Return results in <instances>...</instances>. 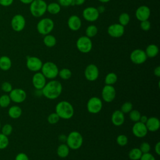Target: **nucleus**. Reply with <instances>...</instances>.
Listing matches in <instances>:
<instances>
[{
    "label": "nucleus",
    "mask_w": 160,
    "mask_h": 160,
    "mask_svg": "<svg viewBox=\"0 0 160 160\" xmlns=\"http://www.w3.org/2000/svg\"><path fill=\"white\" fill-rule=\"evenodd\" d=\"M12 66V61L10 58L7 56L0 57V69L2 71H8Z\"/></svg>",
    "instance_id": "5701e85b"
},
{
    "label": "nucleus",
    "mask_w": 160,
    "mask_h": 160,
    "mask_svg": "<svg viewBox=\"0 0 160 160\" xmlns=\"http://www.w3.org/2000/svg\"><path fill=\"white\" fill-rule=\"evenodd\" d=\"M76 48L82 53H88L92 49V42L89 38L86 36H82L78 39Z\"/></svg>",
    "instance_id": "0eeeda50"
},
{
    "label": "nucleus",
    "mask_w": 160,
    "mask_h": 160,
    "mask_svg": "<svg viewBox=\"0 0 160 160\" xmlns=\"http://www.w3.org/2000/svg\"><path fill=\"white\" fill-rule=\"evenodd\" d=\"M42 61L36 56H28L26 59V67L29 70L33 72H38L42 66Z\"/></svg>",
    "instance_id": "9b49d317"
},
{
    "label": "nucleus",
    "mask_w": 160,
    "mask_h": 160,
    "mask_svg": "<svg viewBox=\"0 0 160 160\" xmlns=\"http://www.w3.org/2000/svg\"><path fill=\"white\" fill-rule=\"evenodd\" d=\"M22 3L25 4H30L34 0H19Z\"/></svg>",
    "instance_id": "864d4df0"
},
{
    "label": "nucleus",
    "mask_w": 160,
    "mask_h": 160,
    "mask_svg": "<svg viewBox=\"0 0 160 160\" xmlns=\"http://www.w3.org/2000/svg\"><path fill=\"white\" fill-rule=\"evenodd\" d=\"M81 20L77 15L71 16L68 20V28L73 31L79 30L81 27Z\"/></svg>",
    "instance_id": "aec40b11"
},
{
    "label": "nucleus",
    "mask_w": 160,
    "mask_h": 160,
    "mask_svg": "<svg viewBox=\"0 0 160 160\" xmlns=\"http://www.w3.org/2000/svg\"><path fill=\"white\" fill-rule=\"evenodd\" d=\"M54 21L49 18L41 19L37 24L36 28L38 32L42 35H46L49 34L54 29Z\"/></svg>",
    "instance_id": "423d86ee"
},
{
    "label": "nucleus",
    "mask_w": 160,
    "mask_h": 160,
    "mask_svg": "<svg viewBox=\"0 0 160 160\" xmlns=\"http://www.w3.org/2000/svg\"><path fill=\"white\" fill-rule=\"evenodd\" d=\"M154 151L158 155H160V142L158 141L154 146Z\"/></svg>",
    "instance_id": "8fccbe9b"
},
{
    "label": "nucleus",
    "mask_w": 160,
    "mask_h": 160,
    "mask_svg": "<svg viewBox=\"0 0 160 160\" xmlns=\"http://www.w3.org/2000/svg\"><path fill=\"white\" fill-rule=\"evenodd\" d=\"M47 5L44 0H34L30 4V12L34 17H41L47 11Z\"/></svg>",
    "instance_id": "20e7f679"
},
{
    "label": "nucleus",
    "mask_w": 160,
    "mask_h": 160,
    "mask_svg": "<svg viewBox=\"0 0 160 160\" xmlns=\"http://www.w3.org/2000/svg\"><path fill=\"white\" fill-rule=\"evenodd\" d=\"M142 153L138 148H134L131 149L129 153L128 156L131 160H139Z\"/></svg>",
    "instance_id": "cd10ccee"
},
{
    "label": "nucleus",
    "mask_w": 160,
    "mask_h": 160,
    "mask_svg": "<svg viewBox=\"0 0 160 160\" xmlns=\"http://www.w3.org/2000/svg\"><path fill=\"white\" fill-rule=\"evenodd\" d=\"M124 114L121 110L114 111L111 116V122L116 126H120L124 122Z\"/></svg>",
    "instance_id": "412c9836"
},
{
    "label": "nucleus",
    "mask_w": 160,
    "mask_h": 160,
    "mask_svg": "<svg viewBox=\"0 0 160 160\" xmlns=\"http://www.w3.org/2000/svg\"><path fill=\"white\" fill-rule=\"evenodd\" d=\"M97 9H98V10L99 14H100L101 12H102L104 11V8L103 6H100L99 8H97Z\"/></svg>",
    "instance_id": "6e6d98bb"
},
{
    "label": "nucleus",
    "mask_w": 160,
    "mask_h": 160,
    "mask_svg": "<svg viewBox=\"0 0 160 160\" xmlns=\"http://www.w3.org/2000/svg\"><path fill=\"white\" fill-rule=\"evenodd\" d=\"M102 108V102L101 99L98 97L91 98L87 102L88 111L91 114L99 113Z\"/></svg>",
    "instance_id": "6e6552de"
},
{
    "label": "nucleus",
    "mask_w": 160,
    "mask_h": 160,
    "mask_svg": "<svg viewBox=\"0 0 160 160\" xmlns=\"http://www.w3.org/2000/svg\"><path fill=\"white\" fill-rule=\"evenodd\" d=\"M139 160H156L154 156L150 152L143 153Z\"/></svg>",
    "instance_id": "c03bdc74"
},
{
    "label": "nucleus",
    "mask_w": 160,
    "mask_h": 160,
    "mask_svg": "<svg viewBox=\"0 0 160 160\" xmlns=\"http://www.w3.org/2000/svg\"><path fill=\"white\" fill-rule=\"evenodd\" d=\"M148 57L145 51L141 49L133 50L130 54L131 61L135 64H141L145 62Z\"/></svg>",
    "instance_id": "9d476101"
},
{
    "label": "nucleus",
    "mask_w": 160,
    "mask_h": 160,
    "mask_svg": "<svg viewBox=\"0 0 160 160\" xmlns=\"http://www.w3.org/2000/svg\"><path fill=\"white\" fill-rule=\"evenodd\" d=\"M9 145V139L8 136L0 133V149H6Z\"/></svg>",
    "instance_id": "e433bc0d"
},
{
    "label": "nucleus",
    "mask_w": 160,
    "mask_h": 160,
    "mask_svg": "<svg viewBox=\"0 0 160 160\" xmlns=\"http://www.w3.org/2000/svg\"><path fill=\"white\" fill-rule=\"evenodd\" d=\"M15 160H29L28 155L24 152H19L15 158Z\"/></svg>",
    "instance_id": "49530a36"
},
{
    "label": "nucleus",
    "mask_w": 160,
    "mask_h": 160,
    "mask_svg": "<svg viewBox=\"0 0 160 160\" xmlns=\"http://www.w3.org/2000/svg\"><path fill=\"white\" fill-rule=\"evenodd\" d=\"M148 119V118L146 116H145V115H141V118H140V119H139V121L141 122H142V123H144V124H146V122Z\"/></svg>",
    "instance_id": "603ef678"
},
{
    "label": "nucleus",
    "mask_w": 160,
    "mask_h": 160,
    "mask_svg": "<svg viewBox=\"0 0 160 160\" xmlns=\"http://www.w3.org/2000/svg\"><path fill=\"white\" fill-rule=\"evenodd\" d=\"M66 138H67V136H66L65 135H60L59 136V139L60 141H66Z\"/></svg>",
    "instance_id": "5fc2aeb1"
},
{
    "label": "nucleus",
    "mask_w": 160,
    "mask_h": 160,
    "mask_svg": "<svg viewBox=\"0 0 160 160\" xmlns=\"http://www.w3.org/2000/svg\"><path fill=\"white\" fill-rule=\"evenodd\" d=\"M144 51L148 58H152L158 55L159 52V48L156 44H151L146 47Z\"/></svg>",
    "instance_id": "b1692460"
},
{
    "label": "nucleus",
    "mask_w": 160,
    "mask_h": 160,
    "mask_svg": "<svg viewBox=\"0 0 160 160\" xmlns=\"http://www.w3.org/2000/svg\"><path fill=\"white\" fill-rule=\"evenodd\" d=\"M1 122H0V130H1Z\"/></svg>",
    "instance_id": "13d9d810"
},
{
    "label": "nucleus",
    "mask_w": 160,
    "mask_h": 160,
    "mask_svg": "<svg viewBox=\"0 0 160 160\" xmlns=\"http://www.w3.org/2000/svg\"><path fill=\"white\" fill-rule=\"evenodd\" d=\"M59 119H60V118L59 117V116L57 114V113L56 112L51 113L48 116V119H47L48 122L51 124H56L57 122H58Z\"/></svg>",
    "instance_id": "58836bf2"
},
{
    "label": "nucleus",
    "mask_w": 160,
    "mask_h": 160,
    "mask_svg": "<svg viewBox=\"0 0 160 160\" xmlns=\"http://www.w3.org/2000/svg\"><path fill=\"white\" fill-rule=\"evenodd\" d=\"M154 74L157 77L160 76V66H158L155 68V69H154Z\"/></svg>",
    "instance_id": "3c124183"
},
{
    "label": "nucleus",
    "mask_w": 160,
    "mask_h": 160,
    "mask_svg": "<svg viewBox=\"0 0 160 160\" xmlns=\"http://www.w3.org/2000/svg\"><path fill=\"white\" fill-rule=\"evenodd\" d=\"M55 112L61 119H69L74 113L72 105L67 101H61L59 102L55 108Z\"/></svg>",
    "instance_id": "f03ea898"
},
{
    "label": "nucleus",
    "mask_w": 160,
    "mask_h": 160,
    "mask_svg": "<svg viewBox=\"0 0 160 160\" xmlns=\"http://www.w3.org/2000/svg\"><path fill=\"white\" fill-rule=\"evenodd\" d=\"M140 28L144 31H148L151 28V22L148 20L140 21Z\"/></svg>",
    "instance_id": "37998d69"
},
{
    "label": "nucleus",
    "mask_w": 160,
    "mask_h": 160,
    "mask_svg": "<svg viewBox=\"0 0 160 160\" xmlns=\"http://www.w3.org/2000/svg\"><path fill=\"white\" fill-rule=\"evenodd\" d=\"M99 69L96 65L90 64L86 66L84 70V76L89 81H94L99 77Z\"/></svg>",
    "instance_id": "2eb2a0df"
},
{
    "label": "nucleus",
    "mask_w": 160,
    "mask_h": 160,
    "mask_svg": "<svg viewBox=\"0 0 160 160\" xmlns=\"http://www.w3.org/2000/svg\"><path fill=\"white\" fill-rule=\"evenodd\" d=\"M11 99L9 95L3 94L0 96V106L2 108H5L9 106L11 103Z\"/></svg>",
    "instance_id": "72a5a7b5"
},
{
    "label": "nucleus",
    "mask_w": 160,
    "mask_h": 160,
    "mask_svg": "<svg viewBox=\"0 0 160 160\" xmlns=\"http://www.w3.org/2000/svg\"><path fill=\"white\" fill-rule=\"evenodd\" d=\"M12 132V126L10 124H4L1 128V133L4 135L8 136Z\"/></svg>",
    "instance_id": "ea45409f"
},
{
    "label": "nucleus",
    "mask_w": 160,
    "mask_h": 160,
    "mask_svg": "<svg viewBox=\"0 0 160 160\" xmlns=\"http://www.w3.org/2000/svg\"><path fill=\"white\" fill-rule=\"evenodd\" d=\"M41 91L42 94L45 98L52 100L57 99L61 95L62 91V86L59 81L51 80L46 82Z\"/></svg>",
    "instance_id": "f257e3e1"
},
{
    "label": "nucleus",
    "mask_w": 160,
    "mask_h": 160,
    "mask_svg": "<svg viewBox=\"0 0 160 160\" xmlns=\"http://www.w3.org/2000/svg\"><path fill=\"white\" fill-rule=\"evenodd\" d=\"M11 101L16 103H21L26 99V92L21 88L12 89L9 94Z\"/></svg>",
    "instance_id": "f8f14e48"
},
{
    "label": "nucleus",
    "mask_w": 160,
    "mask_h": 160,
    "mask_svg": "<svg viewBox=\"0 0 160 160\" xmlns=\"http://www.w3.org/2000/svg\"><path fill=\"white\" fill-rule=\"evenodd\" d=\"M98 1L102 3H106V2H108L109 1H110L111 0H98Z\"/></svg>",
    "instance_id": "4d7b16f0"
},
{
    "label": "nucleus",
    "mask_w": 160,
    "mask_h": 160,
    "mask_svg": "<svg viewBox=\"0 0 160 160\" xmlns=\"http://www.w3.org/2000/svg\"><path fill=\"white\" fill-rule=\"evenodd\" d=\"M118 80V76L114 72H109L105 77L104 82L106 85H113Z\"/></svg>",
    "instance_id": "c756f323"
},
{
    "label": "nucleus",
    "mask_w": 160,
    "mask_h": 160,
    "mask_svg": "<svg viewBox=\"0 0 160 160\" xmlns=\"http://www.w3.org/2000/svg\"><path fill=\"white\" fill-rule=\"evenodd\" d=\"M72 0H58V4L61 6L68 7L69 6H72Z\"/></svg>",
    "instance_id": "a18cd8bd"
},
{
    "label": "nucleus",
    "mask_w": 160,
    "mask_h": 160,
    "mask_svg": "<svg viewBox=\"0 0 160 160\" xmlns=\"http://www.w3.org/2000/svg\"><path fill=\"white\" fill-rule=\"evenodd\" d=\"M14 0H0V4L4 7H8L11 6Z\"/></svg>",
    "instance_id": "de8ad7c7"
},
{
    "label": "nucleus",
    "mask_w": 160,
    "mask_h": 160,
    "mask_svg": "<svg viewBox=\"0 0 160 160\" xmlns=\"http://www.w3.org/2000/svg\"><path fill=\"white\" fill-rule=\"evenodd\" d=\"M61 11V6L57 2H51L47 5V11L51 14H57Z\"/></svg>",
    "instance_id": "c85d7f7f"
},
{
    "label": "nucleus",
    "mask_w": 160,
    "mask_h": 160,
    "mask_svg": "<svg viewBox=\"0 0 160 160\" xmlns=\"http://www.w3.org/2000/svg\"><path fill=\"white\" fill-rule=\"evenodd\" d=\"M141 114L140 112L138 110H136V109H134V110L132 109L129 112V119L134 122L139 121V119L141 118Z\"/></svg>",
    "instance_id": "f704fd0d"
},
{
    "label": "nucleus",
    "mask_w": 160,
    "mask_h": 160,
    "mask_svg": "<svg viewBox=\"0 0 160 160\" xmlns=\"http://www.w3.org/2000/svg\"><path fill=\"white\" fill-rule=\"evenodd\" d=\"M145 124L148 131L151 132H155L159 129L160 121L158 118L152 116L148 118Z\"/></svg>",
    "instance_id": "4be33fe9"
},
{
    "label": "nucleus",
    "mask_w": 160,
    "mask_h": 160,
    "mask_svg": "<svg viewBox=\"0 0 160 160\" xmlns=\"http://www.w3.org/2000/svg\"><path fill=\"white\" fill-rule=\"evenodd\" d=\"M66 144L69 149L77 150L79 149L83 143V138L78 131H71L66 138Z\"/></svg>",
    "instance_id": "7ed1b4c3"
},
{
    "label": "nucleus",
    "mask_w": 160,
    "mask_h": 160,
    "mask_svg": "<svg viewBox=\"0 0 160 160\" xmlns=\"http://www.w3.org/2000/svg\"><path fill=\"white\" fill-rule=\"evenodd\" d=\"M11 26L12 29L16 32L22 31L26 26V19L24 17L20 14L14 15L11 21Z\"/></svg>",
    "instance_id": "1a4fd4ad"
},
{
    "label": "nucleus",
    "mask_w": 160,
    "mask_h": 160,
    "mask_svg": "<svg viewBox=\"0 0 160 160\" xmlns=\"http://www.w3.org/2000/svg\"><path fill=\"white\" fill-rule=\"evenodd\" d=\"M32 82L36 90H41L46 84V78L42 72H36L32 76Z\"/></svg>",
    "instance_id": "a211bd4d"
},
{
    "label": "nucleus",
    "mask_w": 160,
    "mask_h": 160,
    "mask_svg": "<svg viewBox=\"0 0 160 160\" xmlns=\"http://www.w3.org/2000/svg\"><path fill=\"white\" fill-rule=\"evenodd\" d=\"M58 75L62 79L68 80L71 77L72 72L68 68H62L61 70H59Z\"/></svg>",
    "instance_id": "2f4dec72"
},
{
    "label": "nucleus",
    "mask_w": 160,
    "mask_h": 160,
    "mask_svg": "<svg viewBox=\"0 0 160 160\" xmlns=\"http://www.w3.org/2000/svg\"><path fill=\"white\" fill-rule=\"evenodd\" d=\"M151 15L150 8L145 5L140 6L137 8L135 12V16L137 19L139 21L148 20Z\"/></svg>",
    "instance_id": "6ab92c4d"
},
{
    "label": "nucleus",
    "mask_w": 160,
    "mask_h": 160,
    "mask_svg": "<svg viewBox=\"0 0 160 160\" xmlns=\"http://www.w3.org/2000/svg\"><path fill=\"white\" fill-rule=\"evenodd\" d=\"M69 148L66 144L62 143L58 147L57 154L61 158H65L69 155Z\"/></svg>",
    "instance_id": "a878e982"
},
{
    "label": "nucleus",
    "mask_w": 160,
    "mask_h": 160,
    "mask_svg": "<svg viewBox=\"0 0 160 160\" xmlns=\"http://www.w3.org/2000/svg\"><path fill=\"white\" fill-rule=\"evenodd\" d=\"M139 148L142 154L147 153V152H149L151 150V146L148 142H143L141 144Z\"/></svg>",
    "instance_id": "a19ab883"
},
{
    "label": "nucleus",
    "mask_w": 160,
    "mask_h": 160,
    "mask_svg": "<svg viewBox=\"0 0 160 160\" xmlns=\"http://www.w3.org/2000/svg\"><path fill=\"white\" fill-rule=\"evenodd\" d=\"M132 134L137 138H143L148 134V130L146 126V124L138 121L134 122L132 128Z\"/></svg>",
    "instance_id": "f3484780"
},
{
    "label": "nucleus",
    "mask_w": 160,
    "mask_h": 160,
    "mask_svg": "<svg viewBox=\"0 0 160 160\" xmlns=\"http://www.w3.org/2000/svg\"><path fill=\"white\" fill-rule=\"evenodd\" d=\"M22 114L21 108L16 105L12 106L8 110V115L12 119H18Z\"/></svg>",
    "instance_id": "393cba45"
},
{
    "label": "nucleus",
    "mask_w": 160,
    "mask_h": 160,
    "mask_svg": "<svg viewBox=\"0 0 160 160\" xmlns=\"http://www.w3.org/2000/svg\"><path fill=\"white\" fill-rule=\"evenodd\" d=\"M116 142L120 146H124L128 142V138L124 134H119L116 138Z\"/></svg>",
    "instance_id": "c9c22d12"
},
{
    "label": "nucleus",
    "mask_w": 160,
    "mask_h": 160,
    "mask_svg": "<svg viewBox=\"0 0 160 160\" xmlns=\"http://www.w3.org/2000/svg\"><path fill=\"white\" fill-rule=\"evenodd\" d=\"M119 23L123 26L128 25L130 21V16L127 12H122L119 16Z\"/></svg>",
    "instance_id": "473e14b6"
},
{
    "label": "nucleus",
    "mask_w": 160,
    "mask_h": 160,
    "mask_svg": "<svg viewBox=\"0 0 160 160\" xmlns=\"http://www.w3.org/2000/svg\"><path fill=\"white\" fill-rule=\"evenodd\" d=\"M86 36L89 38L94 37L98 33V28L95 25L88 26L85 31Z\"/></svg>",
    "instance_id": "7c9ffc66"
},
{
    "label": "nucleus",
    "mask_w": 160,
    "mask_h": 160,
    "mask_svg": "<svg viewBox=\"0 0 160 160\" xmlns=\"http://www.w3.org/2000/svg\"><path fill=\"white\" fill-rule=\"evenodd\" d=\"M83 18L89 22H94L98 20L99 17V12L94 7H87L82 11Z\"/></svg>",
    "instance_id": "4468645a"
},
{
    "label": "nucleus",
    "mask_w": 160,
    "mask_h": 160,
    "mask_svg": "<svg viewBox=\"0 0 160 160\" xmlns=\"http://www.w3.org/2000/svg\"><path fill=\"white\" fill-rule=\"evenodd\" d=\"M124 26H122L119 23H114L111 24L108 28V34L115 38H118L121 37L124 33Z\"/></svg>",
    "instance_id": "dca6fc26"
},
{
    "label": "nucleus",
    "mask_w": 160,
    "mask_h": 160,
    "mask_svg": "<svg viewBox=\"0 0 160 160\" xmlns=\"http://www.w3.org/2000/svg\"><path fill=\"white\" fill-rule=\"evenodd\" d=\"M41 70L45 78L50 79H54L56 78L59 72V69L57 65L51 61H48L42 64Z\"/></svg>",
    "instance_id": "39448f33"
},
{
    "label": "nucleus",
    "mask_w": 160,
    "mask_h": 160,
    "mask_svg": "<svg viewBox=\"0 0 160 160\" xmlns=\"http://www.w3.org/2000/svg\"><path fill=\"white\" fill-rule=\"evenodd\" d=\"M132 108H133L132 104L129 101H127V102H124L122 104V106L121 107V111L124 114H128L132 109Z\"/></svg>",
    "instance_id": "4c0bfd02"
},
{
    "label": "nucleus",
    "mask_w": 160,
    "mask_h": 160,
    "mask_svg": "<svg viewBox=\"0 0 160 160\" xmlns=\"http://www.w3.org/2000/svg\"><path fill=\"white\" fill-rule=\"evenodd\" d=\"M1 89L4 92H6V93L9 92V93L12 89V84L9 82L5 81L1 84Z\"/></svg>",
    "instance_id": "79ce46f5"
},
{
    "label": "nucleus",
    "mask_w": 160,
    "mask_h": 160,
    "mask_svg": "<svg viewBox=\"0 0 160 160\" xmlns=\"http://www.w3.org/2000/svg\"><path fill=\"white\" fill-rule=\"evenodd\" d=\"M116 89L112 85H105L101 92V96L102 99L106 102H112L116 97Z\"/></svg>",
    "instance_id": "ddd939ff"
},
{
    "label": "nucleus",
    "mask_w": 160,
    "mask_h": 160,
    "mask_svg": "<svg viewBox=\"0 0 160 160\" xmlns=\"http://www.w3.org/2000/svg\"><path fill=\"white\" fill-rule=\"evenodd\" d=\"M86 0H72V6H81L85 2Z\"/></svg>",
    "instance_id": "09e8293b"
},
{
    "label": "nucleus",
    "mask_w": 160,
    "mask_h": 160,
    "mask_svg": "<svg viewBox=\"0 0 160 160\" xmlns=\"http://www.w3.org/2000/svg\"><path fill=\"white\" fill-rule=\"evenodd\" d=\"M43 42L44 45L48 48L54 47L56 44V38L51 34H46L43 38Z\"/></svg>",
    "instance_id": "bb28decb"
}]
</instances>
